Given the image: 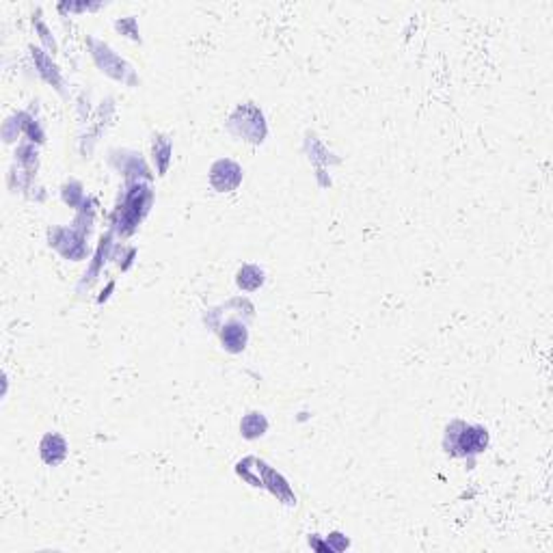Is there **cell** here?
<instances>
[{
    "mask_svg": "<svg viewBox=\"0 0 553 553\" xmlns=\"http://www.w3.org/2000/svg\"><path fill=\"white\" fill-rule=\"evenodd\" d=\"M264 430H266V419H264L259 413H251V415L245 417V422H242V432H245V436L253 439V436H257V434H264Z\"/></svg>",
    "mask_w": 553,
    "mask_h": 553,
    "instance_id": "5",
    "label": "cell"
},
{
    "mask_svg": "<svg viewBox=\"0 0 553 553\" xmlns=\"http://www.w3.org/2000/svg\"><path fill=\"white\" fill-rule=\"evenodd\" d=\"M463 432H454L458 434L456 444H454V450H461L458 454H469V452H482L488 444V436H486V430L482 428H473V426H465L461 424Z\"/></svg>",
    "mask_w": 553,
    "mask_h": 553,
    "instance_id": "2",
    "label": "cell"
},
{
    "mask_svg": "<svg viewBox=\"0 0 553 553\" xmlns=\"http://www.w3.org/2000/svg\"><path fill=\"white\" fill-rule=\"evenodd\" d=\"M210 182L220 193L234 190L242 182V169L232 160H218L210 171Z\"/></svg>",
    "mask_w": 553,
    "mask_h": 553,
    "instance_id": "1",
    "label": "cell"
},
{
    "mask_svg": "<svg viewBox=\"0 0 553 553\" xmlns=\"http://www.w3.org/2000/svg\"><path fill=\"white\" fill-rule=\"evenodd\" d=\"M68 454V446L63 436L59 434H45L41 441V456L48 465H59Z\"/></svg>",
    "mask_w": 553,
    "mask_h": 553,
    "instance_id": "3",
    "label": "cell"
},
{
    "mask_svg": "<svg viewBox=\"0 0 553 553\" xmlns=\"http://www.w3.org/2000/svg\"><path fill=\"white\" fill-rule=\"evenodd\" d=\"M220 338H223V346H225L227 350L238 353V350H242L245 344H247V328L240 326V324H227L225 331H223V335H220Z\"/></svg>",
    "mask_w": 553,
    "mask_h": 553,
    "instance_id": "4",
    "label": "cell"
}]
</instances>
